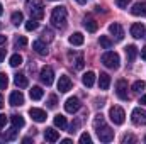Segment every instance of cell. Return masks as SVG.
Wrapping results in <instances>:
<instances>
[{
    "instance_id": "21",
    "label": "cell",
    "mask_w": 146,
    "mask_h": 144,
    "mask_svg": "<svg viewBox=\"0 0 146 144\" xmlns=\"http://www.w3.org/2000/svg\"><path fill=\"white\" fill-rule=\"evenodd\" d=\"M82 81H83V85L85 87H94V83H95V73L94 71H87L83 75V78H82Z\"/></svg>"
},
{
    "instance_id": "36",
    "label": "cell",
    "mask_w": 146,
    "mask_h": 144,
    "mask_svg": "<svg viewBox=\"0 0 146 144\" xmlns=\"http://www.w3.org/2000/svg\"><path fill=\"white\" fill-rule=\"evenodd\" d=\"M56 105H58V97H56V95H49V98H48V107L54 108Z\"/></svg>"
},
{
    "instance_id": "13",
    "label": "cell",
    "mask_w": 146,
    "mask_h": 144,
    "mask_svg": "<svg viewBox=\"0 0 146 144\" xmlns=\"http://www.w3.org/2000/svg\"><path fill=\"white\" fill-rule=\"evenodd\" d=\"M131 14L136 15V17H146V2H138L133 5L131 9Z\"/></svg>"
},
{
    "instance_id": "51",
    "label": "cell",
    "mask_w": 146,
    "mask_h": 144,
    "mask_svg": "<svg viewBox=\"0 0 146 144\" xmlns=\"http://www.w3.org/2000/svg\"><path fill=\"white\" fill-rule=\"evenodd\" d=\"M3 105V100H2V95H0V107Z\"/></svg>"
},
{
    "instance_id": "49",
    "label": "cell",
    "mask_w": 146,
    "mask_h": 144,
    "mask_svg": "<svg viewBox=\"0 0 146 144\" xmlns=\"http://www.w3.org/2000/svg\"><path fill=\"white\" fill-rule=\"evenodd\" d=\"M76 2H78L80 5H83V3H87V0H76Z\"/></svg>"
},
{
    "instance_id": "4",
    "label": "cell",
    "mask_w": 146,
    "mask_h": 144,
    "mask_svg": "<svg viewBox=\"0 0 146 144\" xmlns=\"http://www.w3.org/2000/svg\"><path fill=\"white\" fill-rule=\"evenodd\" d=\"M100 61H102L104 66H107V68H110V70H117L119 65H121V58H119V54L114 53V51H107V53H104L102 58H100Z\"/></svg>"
},
{
    "instance_id": "26",
    "label": "cell",
    "mask_w": 146,
    "mask_h": 144,
    "mask_svg": "<svg viewBox=\"0 0 146 144\" xmlns=\"http://www.w3.org/2000/svg\"><path fill=\"white\" fill-rule=\"evenodd\" d=\"M83 27H85L88 32H95L99 26H97V22H95L94 19H85V20H83Z\"/></svg>"
},
{
    "instance_id": "29",
    "label": "cell",
    "mask_w": 146,
    "mask_h": 144,
    "mask_svg": "<svg viewBox=\"0 0 146 144\" xmlns=\"http://www.w3.org/2000/svg\"><path fill=\"white\" fill-rule=\"evenodd\" d=\"M10 20H12L14 26H19L21 22H24V15H22V12H14L12 17H10Z\"/></svg>"
},
{
    "instance_id": "5",
    "label": "cell",
    "mask_w": 146,
    "mask_h": 144,
    "mask_svg": "<svg viewBox=\"0 0 146 144\" xmlns=\"http://www.w3.org/2000/svg\"><path fill=\"white\" fill-rule=\"evenodd\" d=\"M109 117H110V120H112L115 126H121V124H124L126 114H124V110H122L121 107H110Z\"/></svg>"
},
{
    "instance_id": "12",
    "label": "cell",
    "mask_w": 146,
    "mask_h": 144,
    "mask_svg": "<svg viewBox=\"0 0 146 144\" xmlns=\"http://www.w3.org/2000/svg\"><path fill=\"white\" fill-rule=\"evenodd\" d=\"M9 104H10L12 107L22 105V104H24V95H22V92H21V90L12 92V93H10V97H9Z\"/></svg>"
},
{
    "instance_id": "37",
    "label": "cell",
    "mask_w": 146,
    "mask_h": 144,
    "mask_svg": "<svg viewBox=\"0 0 146 144\" xmlns=\"http://www.w3.org/2000/svg\"><path fill=\"white\" fill-rule=\"evenodd\" d=\"M80 143H82V144H90V143H92V137H90V134L83 132V134L80 136Z\"/></svg>"
},
{
    "instance_id": "11",
    "label": "cell",
    "mask_w": 146,
    "mask_h": 144,
    "mask_svg": "<svg viewBox=\"0 0 146 144\" xmlns=\"http://www.w3.org/2000/svg\"><path fill=\"white\" fill-rule=\"evenodd\" d=\"M109 32L114 36L115 41H122V39H124V29H122V26L117 24V22H114V24L109 26Z\"/></svg>"
},
{
    "instance_id": "14",
    "label": "cell",
    "mask_w": 146,
    "mask_h": 144,
    "mask_svg": "<svg viewBox=\"0 0 146 144\" xmlns=\"http://www.w3.org/2000/svg\"><path fill=\"white\" fill-rule=\"evenodd\" d=\"M129 31H131V36H133V37H136V39L143 37V36H145V32H146L145 26H143L141 22H136V24H133Z\"/></svg>"
},
{
    "instance_id": "39",
    "label": "cell",
    "mask_w": 146,
    "mask_h": 144,
    "mask_svg": "<svg viewBox=\"0 0 146 144\" xmlns=\"http://www.w3.org/2000/svg\"><path fill=\"white\" fill-rule=\"evenodd\" d=\"M122 143L127 144V143H136V137L133 136V134H126L124 137H122Z\"/></svg>"
},
{
    "instance_id": "16",
    "label": "cell",
    "mask_w": 146,
    "mask_h": 144,
    "mask_svg": "<svg viewBox=\"0 0 146 144\" xmlns=\"http://www.w3.org/2000/svg\"><path fill=\"white\" fill-rule=\"evenodd\" d=\"M44 139H46L48 143H56V141L60 139V132L54 131L53 127H48V129L44 131Z\"/></svg>"
},
{
    "instance_id": "10",
    "label": "cell",
    "mask_w": 146,
    "mask_h": 144,
    "mask_svg": "<svg viewBox=\"0 0 146 144\" xmlns=\"http://www.w3.org/2000/svg\"><path fill=\"white\" fill-rule=\"evenodd\" d=\"M73 83L72 80H70V76H66V75H61L60 76V81H58V90H60V93H66L68 90H72Z\"/></svg>"
},
{
    "instance_id": "25",
    "label": "cell",
    "mask_w": 146,
    "mask_h": 144,
    "mask_svg": "<svg viewBox=\"0 0 146 144\" xmlns=\"http://www.w3.org/2000/svg\"><path fill=\"white\" fill-rule=\"evenodd\" d=\"M54 126H56V127H60L61 131H65V129L68 127V122H66V119L60 114V115H54Z\"/></svg>"
},
{
    "instance_id": "20",
    "label": "cell",
    "mask_w": 146,
    "mask_h": 144,
    "mask_svg": "<svg viewBox=\"0 0 146 144\" xmlns=\"http://www.w3.org/2000/svg\"><path fill=\"white\" fill-rule=\"evenodd\" d=\"M99 87H100V90H107L110 87V76L107 73H100V76H99Z\"/></svg>"
},
{
    "instance_id": "27",
    "label": "cell",
    "mask_w": 146,
    "mask_h": 144,
    "mask_svg": "<svg viewBox=\"0 0 146 144\" xmlns=\"http://www.w3.org/2000/svg\"><path fill=\"white\" fill-rule=\"evenodd\" d=\"M131 88H133V92H134V93H141V92L146 88V83L143 81V80H138V81H134V83H133V87H131Z\"/></svg>"
},
{
    "instance_id": "42",
    "label": "cell",
    "mask_w": 146,
    "mask_h": 144,
    "mask_svg": "<svg viewBox=\"0 0 146 144\" xmlns=\"http://www.w3.org/2000/svg\"><path fill=\"white\" fill-rule=\"evenodd\" d=\"M7 120H9V117H7L5 114H2V115H0V129H2V127H5Z\"/></svg>"
},
{
    "instance_id": "38",
    "label": "cell",
    "mask_w": 146,
    "mask_h": 144,
    "mask_svg": "<svg viewBox=\"0 0 146 144\" xmlns=\"http://www.w3.org/2000/svg\"><path fill=\"white\" fill-rule=\"evenodd\" d=\"M129 3H131V0H115V5H117L119 9H126Z\"/></svg>"
},
{
    "instance_id": "30",
    "label": "cell",
    "mask_w": 146,
    "mask_h": 144,
    "mask_svg": "<svg viewBox=\"0 0 146 144\" xmlns=\"http://www.w3.org/2000/svg\"><path fill=\"white\" fill-rule=\"evenodd\" d=\"M15 136H17V127L12 126V129H10L7 134L2 136V139H3V141H12V139H15Z\"/></svg>"
},
{
    "instance_id": "1",
    "label": "cell",
    "mask_w": 146,
    "mask_h": 144,
    "mask_svg": "<svg viewBox=\"0 0 146 144\" xmlns=\"http://www.w3.org/2000/svg\"><path fill=\"white\" fill-rule=\"evenodd\" d=\"M94 127H95L97 136H99V139H100L102 143H110V141H114V131L106 124L102 114L95 115V119H94Z\"/></svg>"
},
{
    "instance_id": "7",
    "label": "cell",
    "mask_w": 146,
    "mask_h": 144,
    "mask_svg": "<svg viewBox=\"0 0 146 144\" xmlns=\"http://www.w3.org/2000/svg\"><path fill=\"white\" fill-rule=\"evenodd\" d=\"M39 78H41V81H42L46 87H49V85L53 83V80H54V71H53V68H51V66H42V68H41V73H39Z\"/></svg>"
},
{
    "instance_id": "34",
    "label": "cell",
    "mask_w": 146,
    "mask_h": 144,
    "mask_svg": "<svg viewBox=\"0 0 146 144\" xmlns=\"http://www.w3.org/2000/svg\"><path fill=\"white\" fill-rule=\"evenodd\" d=\"M24 46H27V39L24 36H17L15 37V48H24Z\"/></svg>"
},
{
    "instance_id": "6",
    "label": "cell",
    "mask_w": 146,
    "mask_h": 144,
    "mask_svg": "<svg viewBox=\"0 0 146 144\" xmlns=\"http://www.w3.org/2000/svg\"><path fill=\"white\" fill-rule=\"evenodd\" d=\"M131 120L134 126H146V110L141 107H136L131 114Z\"/></svg>"
},
{
    "instance_id": "48",
    "label": "cell",
    "mask_w": 146,
    "mask_h": 144,
    "mask_svg": "<svg viewBox=\"0 0 146 144\" xmlns=\"http://www.w3.org/2000/svg\"><path fill=\"white\" fill-rule=\"evenodd\" d=\"M61 143H63V144H70V143H72V139H63Z\"/></svg>"
},
{
    "instance_id": "19",
    "label": "cell",
    "mask_w": 146,
    "mask_h": 144,
    "mask_svg": "<svg viewBox=\"0 0 146 144\" xmlns=\"http://www.w3.org/2000/svg\"><path fill=\"white\" fill-rule=\"evenodd\" d=\"M126 56H127V61L133 63V61L136 59V56H138V48H136L134 44H129V46L126 48Z\"/></svg>"
},
{
    "instance_id": "15",
    "label": "cell",
    "mask_w": 146,
    "mask_h": 144,
    "mask_svg": "<svg viewBox=\"0 0 146 144\" xmlns=\"http://www.w3.org/2000/svg\"><path fill=\"white\" fill-rule=\"evenodd\" d=\"M29 115H31L33 120H36V122H44V120H46V112H44L42 108L33 107L31 110H29Z\"/></svg>"
},
{
    "instance_id": "33",
    "label": "cell",
    "mask_w": 146,
    "mask_h": 144,
    "mask_svg": "<svg viewBox=\"0 0 146 144\" xmlns=\"http://www.w3.org/2000/svg\"><path fill=\"white\" fill-rule=\"evenodd\" d=\"M9 87V78L5 73H0V90H5Z\"/></svg>"
},
{
    "instance_id": "32",
    "label": "cell",
    "mask_w": 146,
    "mask_h": 144,
    "mask_svg": "<svg viewBox=\"0 0 146 144\" xmlns=\"http://www.w3.org/2000/svg\"><path fill=\"white\" fill-rule=\"evenodd\" d=\"M37 26H39V24H37L36 19H31V20H27V22H26V31H36Z\"/></svg>"
},
{
    "instance_id": "3",
    "label": "cell",
    "mask_w": 146,
    "mask_h": 144,
    "mask_svg": "<svg viewBox=\"0 0 146 144\" xmlns=\"http://www.w3.org/2000/svg\"><path fill=\"white\" fill-rule=\"evenodd\" d=\"M26 9L31 14V19L39 20V19L44 17V7H42V2L41 0H27L26 2Z\"/></svg>"
},
{
    "instance_id": "2",
    "label": "cell",
    "mask_w": 146,
    "mask_h": 144,
    "mask_svg": "<svg viewBox=\"0 0 146 144\" xmlns=\"http://www.w3.org/2000/svg\"><path fill=\"white\" fill-rule=\"evenodd\" d=\"M51 24L56 29L66 27V7H54L51 12Z\"/></svg>"
},
{
    "instance_id": "46",
    "label": "cell",
    "mask_w": 146,
    "mask_h": 144,
    "mask_svg": "<svg viewBox=\"0 0 146 144\" xmlns=\"http://www.w3.org/2000/svg\"><path fill=\"white\" fill-rule=\"evenodd\" d=\"M139 104H143V105H146V95H143V97H141V100H139Z\"/></svg>"
},
{
    "instance_id": "28",
    "label": "cell",
    "mask_w": 146,
    "mask_h": 144,
    "mask_svg": "<svg viewBox=\"0 0 146 144\" xmlns=\"http://www.w3.org/2000/svg\"><path fill=\"white\" fill-rule=\"evenodd\" d=\"M9 63H10V66L17 68V66H21V65H22V56H21V54H12V56H10V59H9Z\"/></svg>"
},
{
    "instance_id": "41",
    "label": "cell",
    "mask_w": 146,
    "mask_h": 144,
    "mask_svg": "<svg viewBox=\"0 0 146 144\" xmlns=\"http://www.w3.org/2000/svg\"><path fill=\"white\" fill-rule=\"evenodd\" d=\"M42 39H48V41H51V39H53V34H51V31H49V29H44V31H42Z\"/></svg>"
},
{
    "instance_id": "45",
    "label": "cell",
    "mask_w": 146,
    "mask_h": 144,
    "mask_svg": "<svg viewBox=\"0 0 146 144\" xmlns=\"http://www.w3.org/2000/svg\"><path fill=\"white\" fill-rule=\"evenodd\" d=\"M141 58H143V59H146V46L141 49Z\"/></svg>"
},
{
    "instance_id": "24",
    "label": "cell",
    "mask_w": 146,
    "mask_h": 144,
    "mask_svg": "<svg viewBox=\"0 0 146 144\" xmlns=\"http://www.w3.org/2000/svg\"><path fill=\"white\" fill-rule=\"evenodd\" d=\"M29 95H31V98H33V100H41V98H42V95H44V92H42V88H41V87H33V88L29 90Z\"/></svg>"
},
{
    "instance_id": "47",
    "label": "cell",
    "mask_w": 146,
    "mask_h": 144,
    "mask_svg": "<svg viewBox=\"0 0 146 144\" xmlns=\"http://www.w3.org/2000/svg\"><path fill=\"white\" fill-rule=\"evenodd\" d=\"M31 141H33L31 137H24V139H22V143H31Z\"/></svg>"
},
{
    "instance_id": "23",
    "label": "cell",
    "mask_w": 146,
    "mask_h": 144,
    "mask_svg": "<svg viewBox=\"0 0 146 144\" xmlns=\"http://www.w3.org/2000/svg\"><path fill=\"white\" fill-rule=\"evenodd\" d=\"M68 41H70V44H73V46H82L85 39H83V34H82V32H75V34L70 36Z\"/></svg>"
},
{
    "instance_id": "43",
    "label": "cell",
    "mask_w": 146,
    "mask_h": 144,
    "mask_svg": "<svg viewBox=\"0 0 146 144\" xmlns=\"http://www.w3.org/2000/svg\"><path fill=\"white\" fill-rule=\"evenodd\" d=\"M3 58H5V49H0V63L3 61Z\"/></svg>"
},
{
    "instance_id": "18",
    "label": "cell",
    "mask_w": 146,
    "mask_h": 144,
    "mask_svg": "<svg viewBox=\"0 0 146 144\" xmlns=\"http://www.w3.org/2000/svg\"><path fill=\"white\" fill-rule=\"evenodd\" d=\"M33 49L36 51L37 54H41V56H46L48 54V48H46V44L42 41H34L33 42Z\"/></svg>"
},
{
    "instance_id": "31",
    "label": "cell",
    "mask_w": 146,
    "mask_h": 144,
    "mask_svg": "<svg viewBox=\"0 0 146 144\" xmlns=\"http://www.w3.org/2000/svg\"><path fill=\"white\" fill-rule=\"evenodd\" d=\"M99 42H100V46H102L104 49H110V48H112V41H110L107 36H100Z\"/></svg>"
},
{
    "instance_id": "52",
    "label": "cell",
    "mask_w": 146,
    "mask_h": 144,
    "mask_svg": "<svg viewBox=\"0 0 146 144\" xmlns=\"http://www.w3.org/2000/svg\"><path fill=\"white\" fill-rule=\"evenodd\" d=\"M145 141H146V137H145Z\"/></svg>"
},
{
    "instance_id": "50",
    "label": "cell",
    "mask_w": 146,
    "mask_h": 144,
    "mask_svg": "<svg viewBox=\"0 0 146 144\" xmlns=\"http://www.w3.org/2000/svg\"><path fill=\"white\" fill-rule=\"evenodd\" d=\"M3 14V7H2V3H0V15Z\"/></svg>"
},
{
    "instance_id": "17",
    "label": "cell",
    "mask_w": 146,
    "mask_h": 144,
    "mask_svg": "<svg viewBox=\"0 0 146 144\" xmlns=\"http://www.w3.org/2000/svg\"><path fill=\"white\" fill-rule=\"evenodd\" d=\"M14 83H15L19 88H26V87L29 85L27 76H26L24 73H17V75H14Z\"/></svg>"
},
{
    "instance_id": "22",
    "label": "cell",
    "mask_w": 146,
    "mask_h": 144,
    "mask_svg": "<svg viewBox=\"0 0 146 144\" xmlns=\"http://www.w3.org/2000/svg\"><path fill=\"white\" fill-rule=\"evenodd\" d=\"M10 122H12V126L14 127H17V129H22L24 127V117L22 115H19V114H14V115H10Z\"/></svg>"
},
{
    "instance_id": "8",
    "label": "cell",
    "mask_w": 146,
    "mask_h": 144,
    "mask_svg": "<svg viewBox=\"0 0 146 144\" xmlns=\"http://www.w3.org/2000/svg\"><path fill=\"white\" fill-rule=\"evenodd\" d=\"M115 93L121 100H127L129 95H127V81L126 80H117L115 83Z\"/></svg>"
},
{
    "instance_id": "35",
    "label": "cell",
    "mask_w": 146,
    "mask_h": 144,
    "mask_svg": "<svg viewBox=\"0 0 146 144\" xmlns=\"http://www.w3.org/2000/svg\"><path fill=\"white\" fill-rule=\"evenodd\" d=\"M83 66H85L83 56H76V59H75V70H83Z\"/></svg>"
},
{
    "instance_id": "9",
    "label": "cell",
    "mask_w": 146,
    "mask_h": 144,
    "mask_svg": "<svg viewBox=\"0 0 146 144\" xmlns=\"http://www.w3.org/2000/svg\"><path fill=\"white\" fill-rule=\"evenodd\" d=\"M82 107V104H80V100L76 98V97H70L66 102H65V110L68 112V114H75V112H78Z\"/></svg>"
},
{
    "instance_id": "40",
    "label": "cell",
    "mask_w": 146,
    "mask_h": 144,
    "mask_svg": "<svg viewBox=\"0 0 146 144\" xmlns=\"http://www.w3.org/2000/svg\"><path fill=\"white\" fill-rule=\"evenodd\" d=\"M78 127H80V120H78V119H76V120H75V122H72V126H70V131H68V132H76V129H78Z\"/></svg>"
},
{
    "instance_id": "53",
    "label": "cell",
    "mask_w": 146,
    "mask_h": 144,
    "mask_svg": "<svg viewBox=\"0 0 146 144\" xmlns=\"http://www.w3.org/2000/svg\"><path fill=\"white\" fill-rule=\"evenodd\" d=\"M53 2H54V0H53Z\"/></svg>"
},
{
    "instance_id": "44",
    "label": "cell",
    "mask_w": 146,
    "mask_h": 144,
    "mask_svg": "<svg viewBox=\"0 0 146 144\" xmlns=\"http://www.w3.org/2000/svg\"><path fill=\"white\" fill-rule=\"evenodd\" d=\"M5 41H7V36H2V34H0V46L5 44Z\"/></svg>"
}]
</instances>
